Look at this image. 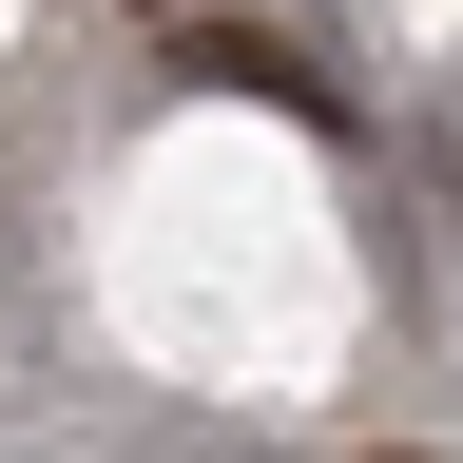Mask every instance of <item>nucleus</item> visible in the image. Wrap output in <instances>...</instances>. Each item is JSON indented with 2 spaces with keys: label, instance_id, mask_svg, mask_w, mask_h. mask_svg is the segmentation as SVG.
Here are the masks:
<instances>
[{
  "label": "nucleus",
  "instance_id": "1",
  "mask_svg": "<svg viewBox=\"0 0 463 463\" xmlns=\"http://www.w3.org/2000/svg\"><path fill=\"white\" fill-rule=\"evenodd\" d=\"M174 78H213V97H289V116H328L309 58H270V39H232V20H174Z\"/></svg>",
  "mask_w": 463,
  "mask_h": 463
},
{
  "label": "nucleus",
  "instance_id": "2",
  "mask_svg": "<svg viewBox=\"0 0 463 463\" xmlns=\"http://www.w3.org/2000/svg\"><path fill=\"white\" fill-rule=\"evenodd\" d=\"M367 463H425V444H367Z\"/></svg>",
  "mask_w": 463,
  "mask_h": 463
}]
</instances>
